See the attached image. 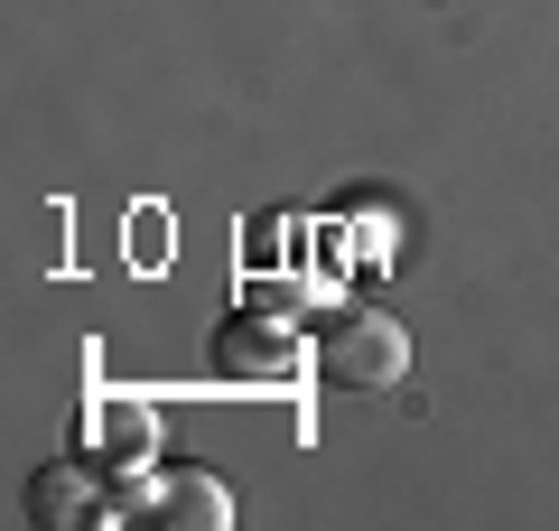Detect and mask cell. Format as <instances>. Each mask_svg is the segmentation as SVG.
I'll return each mask as SVG.
<instances>
[{"mask_svg":"<svg viewBox=\"0 0 559 531\" xmlns=\"http://www.w3.org/2000/svg\"><path fill=\"white\" fill-rule=\"evenodd\" d=\"M411 374V335H401V317L382 308H336L318 335V382H336V392H392V382Z\"/></svg>","mask_w":559,"mask_h":531,"instance_id":"1","label":"cell"},{"mask_svg":"<svg viewBox=\"0 0 559 531\" xmlns=\"http://www.w3.org/2000/svg\"><path fill=\"white\" fill-rule=\"evenodd\" d=\"M140 522H168V531H224V522H234V494H224L215 467H168V475H150V494H140Z\"/></svg>","mask_w":559,"mask_h":531,"instance_id":"2","label":"cell"},{"mask_svg":"<svg viewBox=\"0 0 559 531\" xmlns=\"http://www.w3.org/2000/svg\"><path fill=\"white\" fill-rule=\"evenodd\" d=\"M28 522H47V531L112 522V494H103V475H84V467H47L38 485H28Z\"/></svg>","mask_w":559,"mask_h":531,"instance_id":"3","label":"cell"},{"mask_svg":"<svg viewBox=\"0 0 559 531\" xmlns=\"http://www.w3.org/2000/svg\"><path fill=\"white\" fill-rule=\"evenodd\" d=\"M84 438H94L112 467H150V448H159V411H150V401H94V411H84Z\"/></svg>","mask_w":559,"mask_h":531,"instance_id":"4","label":"cell"},{"mask_svg":"<svg viewBox=\"0 0 559 531\" xmlns=\"http://www.w3.org/2000/svg\"><path fill=\"white\" fill-rule=\"evenodd\" d=\"M215 364H224V374H289V364H299V335L261 327V317H234V335H224Z\"/></svg>","mask_w":559,"mask_h":531,"instance_id":"5","label":"cell"}]
</instances>
